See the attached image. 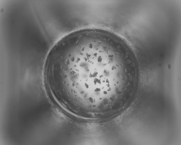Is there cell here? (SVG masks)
<instances>
[{
    "instance_id": "1",
    "label": "cell",
    "mask_w": 181,
    "mask_h": 145,
    "mask_svg": "<svg viewBox=\"0 0 181 145\" xmlns=\"http://www.w3.org/2000/svg\"><path fill=\"white\" fill-rule=\"evenodd\" d=\"M122 41L107 32L90 30L70 36L58 55L54 75L68 100L88 110L119 103L133 75Z\"/></svg>"
}]
</instances>
